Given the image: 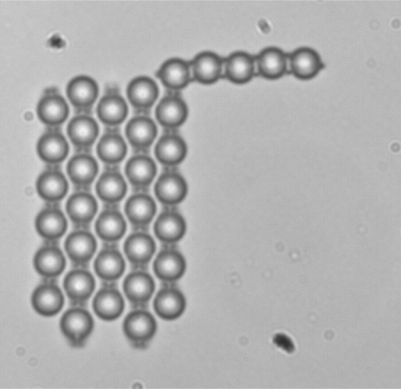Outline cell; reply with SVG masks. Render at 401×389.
<instances>
[{"label": "cell", "mask_w": 401, "mask_h": 389, "mask_svg": "<svg viewBox=\"0 0 401 389\" xmlns=\"http://www.w3.org/2000/svg\"><path fill=\"white\" fill-rule=\"evenodd\" d=\"M59 326L70 345L81 347L93 331L94 320L84 306H72L63 314Z\"/></svg>", "instance_id": "obj_1"}, {"label": "cell", "mask_w": 401, "mask_h": 389, "mask_svg": "<svg viewBox=\"0 0 401 389\" xmlns=\"http://www.w3.org/2000/svg\"><path fill=\"white\" fill-rule=\"evenodd\" d=\"M65 174L73 190H91L99 174V164L90 151H75L66 163Z\"/></svg>", "instance_id": "obj_2"}, {"label": "cell", "mask_w": 401, "mask_h": 389, "mask_svg": "<svg viewBox=\"0 0 401 389\" xmlns=\"http://www.w3.org/2000/svg\"><path fill=\"white\" fill-rule=\"evenodd\" d=\"M98 201L91 190H73L65 210L73 228H90L98 212Z\"/></svg>", "instance_id": "obj_3"}, {"label": "cell", "mask_w": 401, "mask_h": 389, "mask_svg": "<svg viewBox=\"0 0 401 389\" xmlns=\"http://www.w3.org/2000/svg\"><path fill=\"white\" fill-rule=\"evenodd\" d=\"M63 247L72 267H88L97 242L90 228H73L65 238Z\"/></svg>", "instance_id": "obj_4"}, {"label": "cell", "mask_w": 401, "mask_h": 389, "mask_svg": "<svg viewBox=\"0 0 401 389\" xmlns=\"http://www.w3.org/2000/svg\"><path fill=\"white\" fill-rule=\"evenodd\" d=\"M36 189L45 204H60L68 193V178L61 165H46L36 179Z\"/></svg>", "instance_id": "obj_5"}, {"label": "cell", "mask_w": 401, "mask_h": 389, "mask_svg": "<svg viewBox=\"0 0 401 389\" xmlns=\"http://www.w3.org/2000/svg\"><path fill=\"white\" fill-rule=\"evenodd\" d=\"M34 225L45 242L58 243L67 231L68 217L60 204H45L37 213Z\"/></svg>", "instance_id": "obj_6"}, {"label": "cell", "mask_w": 401, "mask_h": 389, "mask_svg": "<svg viewBox=\"0 0 401 389\" xmlns=\"http://www.w3.org/2000/svg\"><path fill=\"white\" fill-rule=\"evenodd\" d=\"M95 194L103 205H118L127 192V183L118 166L104 165L95 183Z\"/></svg>", "instance_id": "obj_7"}, {"label": "cell", "mask_w": 401, "mask_h": 389, "mask_svg": "<svg viewBox=\"0 0 401 389\" xmlns=\"http://www.w3.org/2000/svg\"><path fill=\"white\" fill-rule=\"evenodd\" d=\"M72 306H84L95 288V280L88 267H72L63 281Z\"/></svg>", "instance_id": "obj_8"}, {"label": "cell", "mask_w": 401, "mask_h": 389, "mask_svg": "<svg viewBox=\"0 0 401 389\" xmlns=\"http://www.w3.org/2000/svg\"><path fill=\"white\" fill-rule=\"evenodd\" d=\"M66 133L75 151H91L99 135L100 127L91 113L78 112L69 120Z\"/></svg>", "instance_id": "obj_9"}, {"label": "cell", "mask_w": 401, "mask_h": 389, "mask_svg": "<svg viewBox=\"0 0 401 389\" xmlns=\"http://www.w3.org/2000/svg\"><path fill=\"white\" fill-rule=\"evenodd\" d=\"M157 204L148 190H134L124 204V213L134 229H144L157 213Z\"/></svg>", "instance_id": "obj_10"}, {"label": "cell", "mask_w": 401, "mask_h": 389, "mask_svg": "<svg viewBox=\"0 0 401 389\" xmlns=\"http://www.w3.org/2000/svg\"><path fill=\"white\" fill-rule=\"evenodd\" d=\"M94 229L103 243L117 244L127 231V222L118 205H103L96 217Z\"/></svg>", "instance_id": "obj_11"}, {"label": "cell", "mask_w": 401, "mask_h": 389, "mask_svg": "<svg viewBox=\"0 0 401 389\" xmlns=\"http://www.w3.org/2000/svg\"><path fill=\"white\" fill-rule=\"evenodd\" d=\"M36 151L46 165H61L68 156L70 145L60 127H47L38 139Z\"/></svg>", "instance_id": "obj_12"}, {"label": "cell", "mask_w": 401, "mask_h": 389, "mask_svg": "<svg viewBox=\"0 0 401 389\" xmlns=\"http://www.w3.org/2000/svg\"><path fill=\"white\" fill-rule=\"evenodd\" d=\"M124 173L134 190H148L157 176V167L147 152L135 151L127 160Z\"/></svg>", "instance_id": "obj_13"}, {"label": "cell", "mask_w": 401, "mask_h": 389, "mask_svg": "<svg viewBox=\"0 0 401 389\" xmlns=\"http://www.w3.org/2000/svg\"><path fill=\"white\" fill-rule=\"evenodd\" d=\"M157 322L148 311L139 308L129 313L124 319L125 336L134 345H146L157 331Z\"/></svg>", "instance_id": "obj_14"}, {"label": "cell", "mask_w": 401, "mask_h": 389, "mask_svg": "<svg viewBox=\"0 0 401 389\" xmlns=\"http://www.w3.org/2000/svg\"><path fill=\"white\" fill-rule=\"evenodd\" d=\"M117 245L104 243L94 260L95 273L103 283H114L125 270V260Z\"/></svg>", "instance_id": "obj_15"}, {"label": "cell", "mask_w": 401, "mask_h": 389, "mask_svg": "<svg viewBox=\"0 0 401 389\" xmlns=\"http://www.w3.org/2000/svg\"><path fill=\"white\" fill-rule=\"evenodd\" d=\"M36 113L47 127H60L67 119L70 108L63 96L56 89L46 90L38 101Z\"/></svg>", "instance_id": "obj_16"}, {"label": "cell", "mask_w": 401, "mask_h": 389, "mask_svg": "<svg viewBox=\"0 0 401 389\" xmlns=\"http://www.w3.org/2000/svg\"><path fill=\"white\" fill-rule=\"evenodd\" d=\"M156 248L155 240L144 229H134L123 243L124 254L134 269H144L152 258Z\"/></svg>", "instance_id": "obj_17"}, {"label": "cell", "mask_w": 401, "mask_h": 389, "mask_svg": "<svg viewBox=\"0 0 401 389\" xmlns=\"http://www.w3.org/2000/svg\"><path fill=\"white\" fill-rule=\"evenodd\" d=\"M33 263L44 279L54 280L65 270L66 258L58 243L45 242L36 251Z\"/></svg>", "instance_id": "obj_18"}, {"label": "cell", "mask_w": 401, "mask_h": 389, "mask_svg": "<svg viewBox=\"0 0 401 389\" xmlns=\"http://www.w3.org/2000/svg\"><path fill=\"white\" fill-rule=\"evenodd\" d=\"M155 122L146 113L132 116L125 127V136L135 151H145L154 142L157 135Z\"/></svg>", "instance_id": "obj_19"}, {"label": "cell", "mask_w": 401, "mask_h": 389, "mask_svg": "<svg viewBox=\"0 0 401 389\" xmlns=\"http://www.w3.org/2000/svg\"><path fill=\"white\" fill-rule=\"evenodd\" d=\"M65 90L68 100L77 113H90L98 97L99 86L91 76L81 74L68 81Z\"/></svg>", "instance_id": "obj_20"}, {"label": "cell", "mask_w": 401, "mask_h": 389, "mask_svg": "<svg viewBox=\"0 0 401 389\" xmlns=\"http://www.w3.org/2000/svg\"><path fill=\"white\" fill-rule=\"evenodd\" d=\"M188 192L184 178L178 172L166 170L157 177L154 185L157 199L164 206H175L182 202Z\"/></svg>", "instance_id": "obj_21"}, {"label": "cell", "mask_w": 401, "mask_h": 389, "mask_svg": "<svg viewBox=\"0 0 401 389\" xmlns=\"http://www.w3.org/2000/svg\"><path fill=\"white\" fill-rule=\"evenodd\" d=\"M123 289L132 305L142 308L151 299L155 283L152 276L144 269L136 268L126 276L123 283Z\"/></svg>", "instance_id": "obj_22"}, {"label": "cell", "mask_w": 401, "mask_h": 389, "mask_svg": "<svg viewBox=\"0 0 401 389\" xmlns=\"http://www.w3.org/2000/svg\"><path fill=\"white\" fill-rule=\"evenodd\" d=\"M99 159L108 166H118L127 153V145L118 127H106L96 147Z\"/></svg>", "instance_id": "obj_23"}, {"label": "cell", "mask_w": 401, "mask_h": 389, "mask_svg": "<svg viewBox=\"0 0 401 389\" xmlns=\"http://www.w3.org/2000/svg\"><path fill=\"white\" fill-rule=\"evenodd\" d=\"M31 305L38 314L51 317L58 314L64 305V296L53 280L45 279L33 290Z\"/></svg>", "instance_id": "obj_24"}, {"label": "cell", "mask_w": 401, "mask_h": 389, "mask_svg": "<svg viewBox=\"0 0 401 389\" xmlns=\"http://www.w3.org/2000/svg\"><path fill=\"white\" fill-rule=\"evenodd\" d=\"M128 106L116 90L110 89L102 96L96 106V114L106 127H118L126 119Z\"/></svg>", "instance_id": "obj_25"}, {"label": "cell", "mask_w": 401, "mask_h": 389, "mask_svg": "<svg viewBox=\"0 0 401 389\" xmlns=\"http://www.w3.org/2000/svg\"><path fill=\"white\" fill-rule=\"evenodd\" d=\"M97 317L105 321L118 318L125 309L123 297L113 283H104L92 301Z\"/></svg>", "instance_id": "obj_26"}, {"label": "cell", "mask_w": 401, "mask_h": 389, "mask_svg": "<svg viewBox=\"0 0 401 389\" xmlns=\"http://www.w3.org/2000/svg\"><path fill=\"white\" fill-rule=\"evenodd\" d=\"M323 67L320 55L310 47H299L288 54V71L297 78L310 79Z\"/></svg>", "instance_id": "obj_27"}, {"label": "cell", "mask_w": 401, "mask_h": 389, "mask_svg": "<svg viewBox=\"0 0 401 389\" xmlns=\"http://www.w3.org/2000/svg\"><path fill=\"white\" fill-rule=\"evenodd\" d=\"M192 77L202 83H212L223 77V58L212 51H202L189 61Z\"/></svg>", "instance_id": "obj_28"}, {"label": "cell", "mask_w": 401, "mask_h": 389, "mask_svg": "<svg viewBox=\"0 0 401 389\" xmlns=\"http://www.w3.org/2000/svg\"><path fill=\"white\" fill-rule=\"evenodd\" d=\"M255 71L268 79L278 78L288 72V54L277 47L262 49L255 56Z\"/></svg>", "instance_id": "obj_29"}, {"label": "cell", "mask_w": 401, "mask_h": 389, "mask_svg": "<svg viewBox=\"0 0 401 389\" xmlns=\"http://www.w3.org/2000/svg\"><path fill=\"white\" fill-rule=\"evenodd\" d=\"M155 114L157 122L163 127L173 129L185 122L188 115V106L180 96L166 94L157 103Z\"/></svg>", "instance_id": "obj_30"}, {"label": "cell", "mask_w": 401, "mask_h": 389, "mask_svg": "<svg viewBox=\"0 0 401 389\" xmlns=\"http://www.w3.org/2000/svg\"><path fill=\"white\" fill-rule=\"evenodd\" d=\"M187 224L183 216L173 210H164L157 217L153 231L162 243L169 245L178 242L185 234Z\"/></svg>", "instance_id": "obj_31"}, {"label": "cell", "mask_w": 401, "mask_h": 389, "mask_svg": "<svg viewBox=\"0 0 401 389\" xmlns=\"http://www.w3.org/2000/svg\"><path fill=\"white\" fill-rule=\"evenodd\" d=\"M152 269L155 276L166 283L180 279L186 270V261L183 255L178 250L165 248L156 256Z\"/></svg>", "instance_id": "obj_32"}, {"label": "cell", "mask_w": 401, "mask_h": 389, "mask_svg": "<svg viewBox=\"0 0 401 389\" xmlns=\"http://www.w3.org/2000/svg\"><path fill=\"white\" fill-rule=\"evenodd\" d=\"M157 82L151 77L140 75L133 78L127 84L126 94L130 104L140 110L150 108L159 96Z\"/></svg>", "instance_id": "obj_33"}, {"label": "cell", "mask_w": 401, "mask_h": 389, "mask_svg": "<svg viewBox=\"0 0 401 389\" xmlns=\"http://www.w3.org/2000/svg\"><path fill=\"white\" fill-rule=\"evenodd\" d=\"M156 75L164 86L172 90L184 88L192 78L189 62L179 57L164 60Z\"/></svg>", "instance_id": "obj_34"}, {"label": "cell", "mask_w": 401, "mask_h": 389, "mask_svg": "<svg viewBox=\"0 0 401 389\" xmlns=\"http://www.w3.org/2000/svg\"><path fill=\"white\" fill-rule=\"evenodd\" d=\"M255 56L235 51L223 58V76L235 83L249 82L255 75Z\"/></svg>", "instance_id": "obj_35"}, {"label": "cell", "mask_w": 401, "mask_h": 389, "mask_svg": "<svg viewBox=\"0 0 401 389\" xmlns=\"http://www.w3.org/2000/svg\"><path fill=\"white\" fill-rule=\"evenodd\" d=\"M154 153L161 164L166 167H173L180 164L184 159L187 153V146L179 134L165 133L157 140Z\"/></svg>", "instance_id": "obj_36"}, {"label": "cell", "mask_w": 401, "mask_h": 389, "mask_svg": "<svg viewBox=\"0 0 401 389\" xmlns=\"http://www.w3.org/2000/svg\"><path fill=\"white\" fill-rule=\"evenodd\" d=\"M186 300L184 295L177 288L166 287L158 291L153 308L157 315L166 320H173L184 313Z\"/></svg>", "instance_id": "obj_37"}]
</instances>
